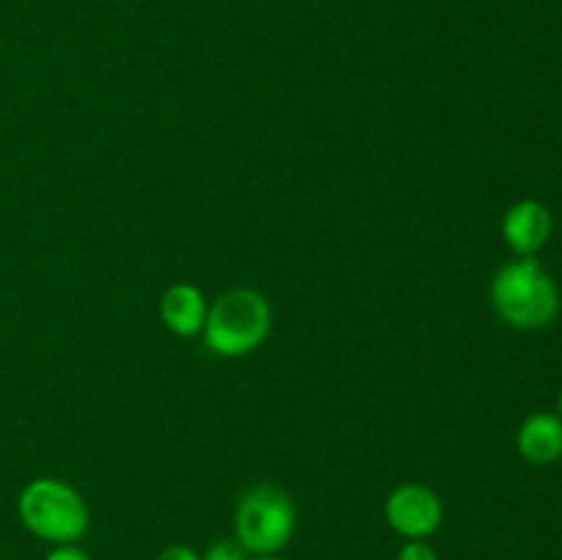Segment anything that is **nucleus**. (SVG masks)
<instances>
[{
  "label": "nucleus",
  "instance_id": "nucleus-1",
  "mask_svg": "<svg viewBox=\"0 0 562 560\" xmlns=\"http://www.w3.org/2000/svg\"><path fill=\"white\" fill-rule=\"evenodd\" d=\"M488 300L508 327L525 333L549 327L560 313L558 283L536 256L503 264L492 278Z\"/></svg>",
  "mask_w": 562,
  "mask_h": 560
},
{
  "label": "nucleus",
  "instance_id": "nucleus-2",
  "mask_svg": "<svg viewBox=\"0 0 562 560\" xmlns=\"http://www.w3.org/2000/svg\"><path fill=\"white\" fill-rule=\"evenodd\" d=\"M272 327V305L256 289H231L209 305L203 344L217 357H245L263 344Z\"/></svg>",
  "mask_w": 562,
  "mask_h": 560
},
{
  "label": "nucleus",
  "instance_id": "nucleus-3",
  "mask_svg": "<svg viewBox=\"0 0 562 560\" xmlns=\"http://www.w3.org/2000/svg\"><path fill=\"white\" fill-rule=\"evenodd\" d=\"M16 514L36 538L49 544H75L91 525L86 500L58 478H33L16 497Z\"/></svg>",
  "mask_w": 562,
  "mask_h": 560
},
{
  "label": "nucleus",
  "instance_id": "nucleus-4",
  "mask_svg": "<svg viewBox=\"0 0 562 560\" xmlns=\"http://www.w3.org/2000/svg\"><path fill=\"white\" fill-rule=\"evenodd\" d=\"M236 541L245 552L274 555L291 541L296 530V505L285 489L258 483L247 489L236 503Z\"/></svg>",
  "mask_w": 562,
  "mask_h": 560
},
{
  "label": "nucleus",
  "instance_id": "nucleus-5",
  "mask_svg": "<svg viewBox=\"0 0 562 560\" xmlns=\"http://www.w3.org/2000/svg\"><path fill=\"white\" fill-rule=\"evenodd\" d=\"M442 500L423 483H401L384 503V519L406 541H426L442 525Z\"/></svg>",
  "mask_w": 562,
  "mask_h": 560
},
{
  "label": "nucleus",
  "instance_id": "nucleus-6",
  "mask_svg": "<svg viewBox=\"0 0 562 560\" xmlns=\"http://www.w3.org/2000/svg\"><path fill=\"white\" fill-rule=\"evenodd\" d=\"M552 212L536 198L516 201L503 217V239L519 258L536 256L552 239Z\"/></svg>",
  "mask_w": 562,
  "mask_h": 560
},
{
  "label": "nucleus",
  "instance_id": "nucleus-7",
  "mask_svg": "<svg viewBox=\"0 0 562 560\" xmlns=\"http://www.w3.org/2000/svg\"><path fill=\"white\" fill-rule=\"evenodd\" d=\"M162 324L179 338H192L203 333L209 316V302L203 291L192 283H173L159 302Z\"/></svg>",
  "mask_w": 562,
  "mask_h": 560
},
{
  "label": "nucleus",
  "instance_id": "nucleus-8",
  "mask_svg": "<svg viewBox=\"0 0 562 560\" xmlns=\"http://www.w3.org/2000/svg\"><path fill=\"white\" fill-rule=\"evenodd\" d=\"M516 448L530 464H554L562 459V421L554 412H532L516 434Z\"/></svg>",
  "mask_w": 562,
  "mask_h": 560
},
{
  "label": "nucleus",
  "instance_id": "nucleus-9",
  "mask_svg": "<svg viewBox=\"0 0 562 560\" xmlns=\"http://www.w3.org/2000/svg\"><path fill=\"white\" fill-rule=\"evenodd\" d=\"M201 560H247V552L241 549L239 541L225 538V541H214L212 547L203 552Z\"/></svg>",
  "mask_w": 562,
  "mask_h": 560
},
{
  "label": "nucleus",
  "instance_id": "nucleus-10",
  "mask_svg": "<svg viewBox=\"0 0 562 560\" xmlns=\"http://www.w3.org/2000/svg\"><path fill=\"white\" fill-rule=\"evenodd\" d=\"M398 560H439V558L426 541H406L404 547H401Z\"/></svg>",
  "mask_w": 562,
  "mask_h": 560
},
{
  "label": "nucleus",
  "instance_id": "nucleus-11",
  "mask_svg": "<svg viewBox=\"0 0 562 560\" xmlns=\"http://www.w3.org/2000/svg\"><path fill=\"white\" fill-rule=\"evenodd\" d=\"M44 560H91V558H88V552H82L80 547H75V544H58V547H55Z\"/></svg>",
  "mask_w": 562,
  "mask_h": 560
},
{
  "label": "nucleus",
  "instance_id": "nucleus-12",
  "mask_svg": "<svg viewBox=\"0 0 562 560\" xmlns=\"http://www.w3.org/2000/svg\"><path fill=\"white\" fill-rule=\"evenodd\" d=\"M157 560H201V555H198L195 549L184 547V544H176V547L162 549Z\"/></svg>",
  "mask_w": 562,
  "mask_h": 560
},
{
  "label": "nucleus",
  "instance_id": "nucleus-13",
  "mask_svg": "<svg viewBox=\"0 0 562 560\" xmlns=\"http://www.w3.org/2000/svg\"><path fill=\"white\" fill-rule=\"evenodd\" d=\"M252 560H280V558H274V555H256Z\"/></svg>",
  "mask_w": 562,
  "mask_h": 560
},
{
  "label": "nucleus",
  "instance_id": "nucleus-14",
  "mask_svg": "<svg viewBox=\"0 0 562 560\" xmlns=\"http://www.w3.org/2000/svg\"><path fill=\"white\" fill-rule=\"evenodd\" d=\"M558 415H560V421H562V390H560V401H558Z\"/></svg>",
  "mask_w": 562,
  "mask_h": 560
}]
</instances>
